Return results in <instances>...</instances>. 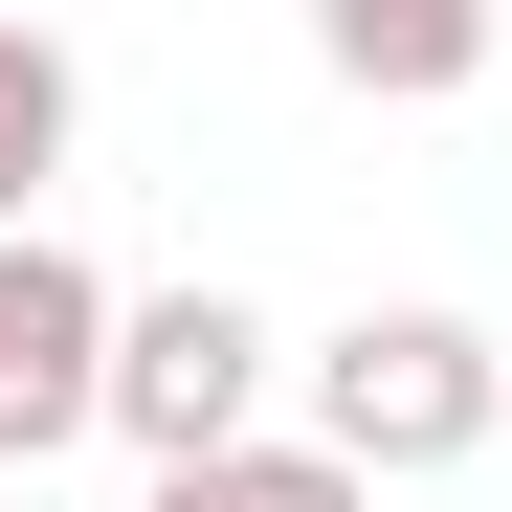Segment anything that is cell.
Returning <instances> with one entry per match:
<instances>
[{"instance_id":"4","label":"cell","mask_w":512,"mask_h":512,"mask_svg":"<svg viewBox=\"0 0 512 512\" xmlns=\"http://www.w3.org/2000/svg\"><path fill=\"white\" fill-rule=\"evenodd\" d=\"M312 67L357 112H446L468 67H490V23H468V0H312Z\"/></svg>"},{"instance_id":"1","label":"cell","mask_w":512,"mask_h":512,"mask_svg":"<svg viewBox=\"0 0 512 512\" xmlns=\"http://www.w3.org/2000/svg\"><path fill=\"white\" fill-rule=\"evenodd\" d=\"M312 446L357 468V490H423V468L512 446V357H490L468 312H334L312 334Z\"/></svg>"},{"instance_id":"2","label":"cell","mask_w":512,"mask_h":512,"mask_svg":"<svg viewBox=\"0 0 512 512\" xmlns=\"http://www.w3.org/2000/svg\"><path fill=\"white\" fill-rule=\"evenodd\" d=\"M268 357L290 334L245 312V290H134V334H112V446H156V490L179 468H223V446H268Z\"/></svg>"},{"instance_id":"3","label":"cell","mask_w":512,"mask_h":512,"mask_svg":"<svg viewBox=\"0 0 512 512\" xmlns=\"http://www.w3.org/2000/svg\"><path fill=\"white\" fill-rule=\"evenodd\" d=\"M112 334H134V290L90 245H0V468H45V446L112 423Z\"/></svg>"},{"instance_id":"5","label":"cell","mask_w":512,"mask_h":512,"mask_svg":"<svg viewBox=\"0 0 512 512\" xmlns=\"http://www.w3.org/2000/svg\"><path fill=\"white\" fill-rule=\"evenodd\" d=\"M67 134H90V67H67L45 23H0V245H45V179H67Z\"/></svg>"},{"instance_id":"6","label":"cell","mask_w":512,"mask_h":512,"mask_svg":"<svg viewBox=\"0 0 512 512\" xmlns=\"http://www.w3.org/2000/svg\"><path fill=\"white\" fill-rule=\"evenodd\" d=\"M156 512H379V490H357V468H334L312 423H290V446H223V468H179Z\"/></svg>"}]
</instances>
